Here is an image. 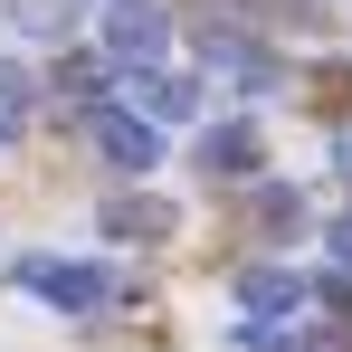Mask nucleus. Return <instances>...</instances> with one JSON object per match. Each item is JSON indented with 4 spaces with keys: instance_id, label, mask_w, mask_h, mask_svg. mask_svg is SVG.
<instances>
[{
    "instance_id": "obj_1",
    "label": "nucleus",
    "mask_w": 352,
    "mask_h": 352,
    "mask_svg": "<svg viewBox=\"0 0 352 352\" xmlns=\"http://www.w3.org/2000/svg\"><path fill=\"white\" fill-rule=\"evenodd\" d=\"M19 286L48 295L58 314H105V305H124V276L96 267V257H19Z\"/></svg>"
},
{
    "instance_id": "obj_2",
    "label": "nucleus",
    "mask_w": 352,
    "mask_h": 352,
    "mask_svg": "<svg viewBox=\"0 0 352 352\" xmlns=\"http://www.w3.org/2000/svg\"><path fill=\"white\" fill-rule=\"evenodd\" d=\"M162 48H172V10H162V0H115V10H105V58L115 67L143 76Z\"/></svg>"
},
{
    "instance_id": "obj_3",
    "label": "nucleus",
    "mask_w": 352,
    "mask_h": 352,
    "mask_svg": "<svg viewBox=\"0 0 352 352\" xmlns=\"http://www.w3.org/2000/svg\"><path fill=\"white\" fill-rule=\"evenodd\" d=\"M86 133H96V153H105V162H115V172H153V162H162V133H153V124L133 115V105H96V115H86Z\"/></svg>"
},
{
    "instance_id": "obj_4",
    "label": "nucleus",
    "mask_w": 352,
    "mask_h": 352,
    "mask_svg": "<svg viewBox=\"0 0 352 352\" xmlns=\"http://www.w3.org/2000/svg\"><path fill=\"white\" fill-rule=\"evenodd\" d=\"M190 162H200L210 181H248V172H257V124H210Z\"/></svg>"
},
{
    "instance_id": "obj_5",
    "label": "nucleus",
    "mask_w": 352,
    "mask_h": 352,
    "mask_svg": "<svg viewBox=\"0 0 352 352\" xmlns=\"http://www.w3.org/2000/svg\"><path fill=\"white\" fill-rule=\"evenodd\" d=\"M238 305H248L257 324H276V314H295V305H305V286H295L286 267H248V276H238Z\"/></svg>"
},
{
    "instance_id": "obj_6",
    "label": "nucleus",
    "mask_w": 352,
    "mask_h": 352,
    "mask_svg": "<svg viewBox=\"0 0 352 352\" xmlns=\"http://www.w3.org/2000/svg\"><path fill=\"white\" fill-rule=\"evenodd\" d=\"M190 105H200V86H190V76H162V67H143V124H153V133H162V124H181Z\"/></svg>"
},
{
    "instance_id": "obj_7",
    "label": "nucleus",
    "mask_w": 352,
    "mask_h": 352,
    "mask_svg": "<svg viewBox=\"0 0 352 352\" xmlns=\"http://www.w3.org/2000/svg\"><path fill=\"white\" fill-rule=\"evenodd\" d=\"M29 115H38L29 67H10V58H0V143H19V133H29Z\"/></svg>"
},
{
    "instance_id": "obj_8",
    "label": "nucleus",
    "mask_w": 352,
    "mask_h": 352,
    "mask_svg": "<svg viewBox=\"0 0 352 352\" xmlns=\"http://www.w3.org/2000/svg\"><path fill=\"white\" fill-rule=\"evenodd\" d=\"M105 229H124V238H172V210H162V200H115Z\"/></svg>"
},
{
    "instance_id": "obj_9",
    "label": "nucleus",
    "mask_w": 352,
    "mask_h": 352,
    "mask_svg": "<svg viewBox=\"0 0 352 352\" xmlns=\"http://www.w3.org/2000/svg\"><path fill=\"white\" fill-rule=\"evenodd\" d=\"M96 86H105V67H96V58H67V67H58V96H96Z\"/></svg>"
},
{
    "instance_id": "obj_10",
    "label": "nucleus",
    "mask_w": 352,
    "mask_h": 352,
    "mask_svg": "<svg viewBox=\"0 0 352 352\" xmlns=\"http://www.w3.org/2000/svg\"><path fill=\"white\" fill-rule=\"evenodd\" d=\"M324 238H333V267H343V276H352V210H343V219H333V229H324Z\"/></svg>"
},
{
    "instance_id": "obj_11",
    "label": "nucleus",
    "mask_w": 352,
    "mask_h": 352,
    "mask_svg": "<svg viewBox=\"0 0 352 352\" xmlns=\"http://www.w3.org/2000/svg\"><path fill=\"white\" fill-rule=\"evenodd\" d=\"M333 162H343V181H352V133H343V143H333Z\"/></svg>"
}]
</instances>
